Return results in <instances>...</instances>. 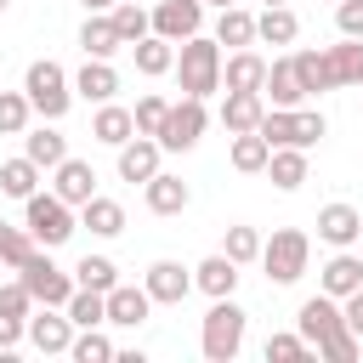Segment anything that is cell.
I'll list each match as a JSON object with an SVG mask.
<instances>
[{"instance_id": "28", "label": "cell", "mask_w": 363, "mask_h": 363, "mask_svg": "<svg viewBox=\"0 0 363 363\" xmlns=\"http://www.w3.org/2000/svg\"><path fill=\"white\" fill-rule=\"evenodd\" d=\"M329 79L335 85H363V40L340 34V45H329Z\"/></svg>"}, {"instance_id": "6", "label": "cell", "mask_w": 363, "mask_h": 363, "mask_svg": "<svg viewBox=\"0 0 363 363\" xmlns=\"http://www.w3.org/2000/svg\"><path fill=\"white\" fill-rule=\"evenodd\" d=\"M17 284L34 295V306H62V301L74 295V278L51 261V250H34V255L17 267Z\"/></svg>"}, {"instance_id": "34", "label": "cell", "mask_w": 363, "mask_h": 363, "mask_svg": "<svg viewBox=\"0 0 363 363\" xmlns=\"http://www.w3.org/2000/svg\"><path fill=\"white\" fill-rule=\"evenodd\" d=\"M108 17H113V34L125 40V51H130L142 34H153V23H147V11H142L136 0H113V6H108Z\"/></svg>"}, {"instance_id": "4", "label": "cell", "mask_w": 363, "mask_h": 363, "mask_svg": "<svg viewBox=\"0 0 363 363\" xmlns=\"http://www.w3.org/2000/svg\"><path fill=\"white\" fill-rule=\"evenodd\" d=\"M244 306L233 301V295H221L210 312H204V329H199V352L210 357V363H233L238 357V346H244Z\"/></svg>"}, {"instance_id": "9", "label": "cell", "mask_w": 363, "mask_h": 363, "mask_svg": "<svg viewBox=\"0 0 363 363\" xmlns=\"http://www.w3.org/2000/svg\"><path fill=\"white\" fill-rule=\"evenodd\" d=\"M295 329H301V340L318 352L329 335H340V329H346V318H340V301L318 289L312 301H301V312H295Z\"/></svg>"}, {"instance_id": "42", "label": "cell", "mask_w": 363, "mask_h": 363, "mask_svg": "<svg viewBox=\"0 0 363 363\" xmlns=\"http://www.w3.org/2000/svg\"><path fill=\"white\" fill-rule=\"evenodd\" d=\"M221 255H227V261H238V267H244V261H255V255H261V233H255V227H227Z\"/></svg>"}, {"instance_id": "29", "label": "cell", "mask_w": 363, "mask_h": 363, "mask_svg": "<svg viewBox=\"0 0 363 363\" xmlns=\"http://www.w3.org/2000/svg\"><path fill=\"white\" fill-rule=\"evenodd\" d=\"M216 45H255V17L244 11V6H221V17H216Z\"/></svg>"}, {"instance_id": "5", "label": "cell", "mask_w": 363, "mask_h": 363, "mask_svg": "<svg viewBox=\"0 0 363 363\" xmlns=\"http://www.w3.org/2000/svg\"><path fill=\"white\" fill-rule=\"evenodd\" d=\"M306 255H312V238L301 233V227H278L272 238H261V267H267V278L272 284H295L301 272H306Z\"/></svg>"}, {"instance_id": "38", "label": "cell", "mask_w": 363, "mask_h": 363, "mask_svg": "<svg viewBox=\"0 0 363 363\" xmlns=\"http://www.w3.org/2000/svg\"><path fill=\"white\" fill-rule=\"evenodd\" d=\"M74 284H79V289H102V295H108V289L119 284V267H113L108 255H85V261L74 267Z\"/></svg>"}, {"instance_id": "53", "label": "cell", "mask_w": 363, "mask_h": 363, "mask_svg": "<svg viewBox=\"0 0 363 363\" xmlns=\"http://www.w3.org/2000/svg\"><path fill=\"white\" fill-rule=\"evenodd\" d=\"M0 11H6V0H0Z\"/></svg>"}, {"instance_id": "10", "label": "cell", "mask_w": 363, "mask_h": 363, "mask_svg": "<svg viewBox=\"0 0 363 363\" xmlns=\"http://www.w3.org/2000/svg\"><path fill=\"white\" fill-rule=\"evenodd\" d=\"M142 289L153 295V306H182L187 289H193V267H182V261H153L147 278H142Z\"/></svg>"}, {"instance_id": "12", "label": "cell", "mask_w": 363, "mask_h": 363, "mask_svg": "<svg viewBox=\"0 0 363 363\" xmlns=\"http://www.w3.org/2000/svg\"><path fill=\"white\" fill-rule=\"evenodd\" d=\"M261 96H267V108H301V102H306V91H301V74H295V57H278V62H267Z\"/></svg>"}, {"instance_id": "25", "label": "cell", "mask_w": 363, "mask_h": 363, "mask_svg": "<svg viewBox=\"0 0 363 363\" xmlns=\"http://www.w3.org/2000/svg\"><path fill=\"white\" fill-rule=\"evenodd\" d=\"M267 176H272L278 193H295L306 182V147H272L267 153Z\"/></svg>"}, {"instance_id": "8", "label": "cell", "mask_w": 363, "mask_h": 363, "mask_svg": "<svg viewBox=\"0 0 363 363\" xmlns=\"http://www.w3.org/2000/svg\"><path fill=\"white\" fill-rule=\"evenodd\" d=\"M147 23H153V34H159V40L182 45V40L204 34V0H159V6L147 11Z\"/></svg>"}, {"instance_id": "15", "label": "cell", "mask_w": 363, "mask_h": 363, "mask_svg": "<svg viewBox=\"0 0 363 363\" xmlns=\"http://www.w3.org/2000/svg\"><path fill=\"white\" fill-rule=\"evenodd\" d=\"M261 79H267V57L261 51L238 45L233 57H221V91H261Z\"/></svg>"}, {"instance_id": "24", "label": "cell", "mask_w": 363, "mask_h": 363, "mask_svg": "<svg viewBox=\"0 0 363 363\" xmlns=\"http://www.w3.org/2000/svg\"><path fill=\"white\" fill-rule=\"evenodd\" d=\"M91 136H96V142H108V147H119V142H130V136H136V119H130V108H119V102H96V119H91Z\"/></svg>"}, {"instance_id": "49", "label": "cell", "mask_w": 363, "mask_h": 363, "mask_svg": "<svg viewBox=\"0 0 363 363\" xmlns=\"http://www.w3.org/2000/svg\"><path fill=\"white\" fill-rule=\"evenodd\" d=\"M23 329H28V318H6V312H0V352H11V346L23 340Z\"/></svg>"}, {"instance_id": "39", "label": "cell", "mask_w": 363, "mask_h": 363, "mask_svg": "<svg viewBox=\"0 0 363 363\" xmlns=\"http://www.w3.org/2000/svg\"><path fill=\"white\" fill-rule=\"evenodd\" d=\"M34 250H40V244H34V233H28V227H11V221H0V261H6V267H23Z\"/></svg>"}, {"instance_id": "46", "label": "cell", "mask_w": 363, "mask_h": 363, "mask_svg": "<svg viewBox=\"0 0 363 363\" xmlns=\"http://www.w3.org/2000/svg\"><path fill=\"white\" fill-rule=\"evenodd\" d=\"M335 28H340L346 40H363V0H340V6H335Z\"/></svg>"}, {"instance_id": "36", "label": "cell", "mask_w": 363, "mask_h": 363, "mask_svg": "<svg viewBox=\"0 0 363 363\" xmlns=\"http://www.w3.org/2000/svg\"><path fill=\"white\" fill-rule=\"evenodd\" d=\"M267 136L261 130H238L233 136V170H244V176H255V170H267Z\"/></svg>"}, {"instance_id": "47", "label": "cell", "mask_w": 363, "mask_h": 363, "mask_svg": "<svg viewBox=\"0 0 363 363\" xmlns=\"http://www.w3.org/2000/svg\"><path fill=\"white\" fill-rule=\"evenodd\" d=\"M0 312H6V318H28V312H34V295H28L23 284H6V289H0Z\"/></svg>"}, {"instance_id": "18", "label": "cell", "mask_w": 363, "mask_h": 363, "mask_svg": "<svg viewBox=\"0 0 363 363\" xmlns=\"http://www.w3.org/2000/svg\"><path fill=\"white\" fill-rule=\"evenodd\" d=\"M261 113H267V96L261 91H221V125H227V136L255 130Z\"/></svg>"}, {"instance_id": "27", "label": "cell", "mask_w": 363, "mask_h": 363, "mask_svg": "<svg viewBox=\"0 0 363 363\" xmlns=\"http://www.w3.org/2000/svg\"><path fill=\"white\" fill-rule=\"evenodd\" d=\"M130 57H136V74H147V79H159V74L176 68V45L159 40V34H142V40L130 45Z\"/></svg>"}, {"instance_id": "51", "label": "cell", "mask_w": 363, "mask_h": 363, "mask_svg": "<svg viewBox=\"0 0 363 363\" xmlns=\"http://www.w3.org/2000/svg\"><path fill=\"white\" fill-rule=\"evenodd\" d=\"M204 6H216V11H221V6H238V0H204Z\"/></svg>"}, {"instance_id": "45", "label": "cell", "mask_w": 363, "mask_h": 363, "mask_svg": "<svg viewBox=\"0 0 363 363\" xmlns=\"http://www.w3.org/2000/svg\"><path fill=\"white\" fill-rule=\"evenodd\" d=\"M318 357H329V363H352V357H357V335H352V329L329 335V340L318 346Z\"/></svg>"}, {"instance_id": "2", "label": "cell", "mask_w": 363, "mask_h": 363, "mask_svg": "<svg viewBox=\"0 0 363 363\" xmlns=\"http://www.w3.org/2000/svg\"><path fill=\"white\" fill-rule=\"evenodd\" d=\"M23 96H28V108H34L40 119H62V113L74 108V79L62 74V62L40 57V62H28V74H23Z\"/></svg>"}, {"instance_id": "40", "label": "cell", "mask_w": 363, "mask_h": 363, "mask_svg": "<svg viewBox=\"0 0 363 363\" xmlns=\"http://www.w3.org/2000/svg\"><path fill=\"white\" fill-rule=\"evenodd\" d=\"M28 96L23 91H0V136H23L28 130Z\"/></svg>"}, {"instance_id": "37", "label": "cell", "mask_w": 363, "mask_h": 363, "mask_svg": "<svg viewBox=\"0 0 363 363\" xmlns=\"http://www.w3.org/2000/svg\"><path fill=\"white\" fill-rule=\"evenodd\" d=\"M68 357H74V363H113V340L102 335V323H96V329H74Z\"/></svg>"}, {"instance_id": "22", "label": "cell", "mask_w": 363, "mask_h": 363, "mask_svg": "<svg viewBox=\"0 0 363 363\" xmlns=\"http://www.w3.org/2000/svg\"><path fill=\"white\" fill-rule=\"evenodd\" d=\"M79 227H91L96 238H119V233H125V204H119V199L91 193V199L79 204Z\"/></svg>"}, {"instance_id": "48", "label": "cell", "mask_w": 363, "mask_h": 363, "mask_svg": "<svg viewBox=\"0 0 363 363\" xmlns=\"http://www.w3.org/2000/svg\"><path fill=\"white\" fill-rule=\"evenodd\" d=\"M340 318H346V329L363 340V284H357L352 295H340Z\"/></svg>"}, {"instance_id": "20", "label": "cell", "mask_w": 363, "mask_h": 363, "mask_svg": "<svg viewBox=\"0 0 363 363\" xmlns=\"http://www.w3.org/2000/svg\"><path fill=\"white\" fill-rule=\"evenodd\" d=\"M357 284H363V261H357L352 250H335V255L323 261V272H318V289H323V295H335V301H340V295H352Z\"/></svg>"}, {"instance_id": "33", "label": "cell", "mask_w": 363, "mask_h": 363, "mask_svg": "<svg viewBox=\"0 0 363 363\" xmlns=\"http://www.w3.org/2000/svg\"><path fill=\"white\" fill-rule=\"evenodd\" d=\"M34 187H40V164H34L28 153H23V159H6V164H0V193H6V199H28Z\"/></svg>"}, {"instance_id": "32", "label": "cell", "mask_w": 363, "mask_h": 363, "mask_svg": "<svg viewBox=\"0 0 363 363\" xmlns=\"http://www.w3.org/2000/svg\"><path fill=\"white\" fill-rule=\"evenodd\" d=\"M289 57H295V74H301V91H306V96L335 91V79H329V51H289Z\"/></svg>"}, {"instance_id": "26", "label": "cell", "mask_w": 363, "mask_h": 363, "mask_svg": "<svg viewBox=\"0 0 363 363\" xmlns=\"http://www.w3.org/2000/svg\"><path fill=\"white\" fill-rule=\"evenodd\" d=\"M79 45H85V57H102V62H108L113 51H125V40L113 34V17H108V11H91V17H85Z\"/></svg>"}, {"instance_id": "43", "label": "cell", "mask_w": 363, "mask_h": 363, "mask_svg": "<svg viewBox=\"0 0 363 363\" xmlns=\"http://www.w3.org/2000/svg\"><path fill=\"white\" fill-rule=\"evenodd\" d=\"M301 357H312V346L301 340V329L295 335H267V363H301Z\"/></svg>"}, {"instance_id": "41", "label": "cell", "mask_w": 363, "mask_h": 363, "mask_svg": "<svg viewBox=\"0 0 363 363\" xmlns=\"http://www.w3.org/2000/svg\"><path fill=\"white\" fill-rule=\"evenodd\" d=\"M164 108H170V96H159V91H147V96H136V108H130V119H136V130H142V136H159V125H164Z\"/></svg>"}, {"instance_id": "16", "label": "cell", "mask_w": 363, "mask_h": 363, "mask_svg": "<svg viewBox=\"0 0 363 363\" xmlns=\"http://www.w3.org/2000/svg\"><path fill=\"white\" fill-rule=\"evenodd\" d=\"M142 199H147V210H153V216H182L193 193H187V182H182V176H170V170H153V176L142 182Z\"/></svg>"}, {"instance_id": "21", "label": "cell", "mask_w": 363, "mask_h": 363, "mask_svg": "<svg viewBox=\"0 0 363 363\" xmlns=\"http://www.w3.org/2000/svg\"><path fill=\"white\" fill-rule=\"evenodd\" d=\"M113 91H119V74H113V62H102V57H85V68L74 74V96H85V102H113Z\"/></svg>"}, {"instance_id": "30", "label": "cell", "mask_w": 363, "mask_h": 363, "mask_svg": "<svg viewBox=\"0 0 363 363\" xmlns=\"http://www.w3.org/2000/svg\"><path fill=\"white\" fill-rule=\"evenodd\" d=\"M295 34H301V23L289 6H267L255 17V40H267V45H295Z\"/></svg>"}, {"instance_id": "3", "label": "cell", "mask_w": 363, "mask_h": 363, "mask_svg": "<svg viewBox=\"0 0 363 363\" xmlns=\"http://www.w3.org/2000/svg\"><path fill=\"white\" fill-rule=\"evenodd\" d=\"M23 227L34 233V244L40 250H57V244H68L74 238V227H79V216H74V204H62L57 193H28L23 199Z\"/></svg>"}, {"instance_id": "19", "label": "cell", "mask_w": 363, "mask_h": 363, "mask_svg": "<svg viewBox=\"0 0 363 363\" xmlns=\"http://www.w3.org/2000/svg\"><path fill=\"white\" fill-rule=\"evenodd\" d=\"M159 153H164V147H159L153 136H142V130H136L130 142H119V182H147V176L159 170Z\"/></svg>"}, {"instance_id": "23", "label": "cell", "mask_w": 363, "mask_h": 363, "mask_svg": "<svg viewBox=\"0 0 363 363\" xmlns=\"http://www.w3.org/2000/svg\"><path fill=\"white\" fill-rule=\"evenodd\" d=\"M193 289H204L210 301L233 295V289H238V261H227V255H204V261L193 267Z\"/></svg>"}, {"instance_id": "44", "label": "cell", "mask_w": 363, "mask_h": 363, "mask_svg": "<svg viewBox=\"0 0 363 363\" xmlns=\"http://www.w3.org/2000/svg\"><path fill=\"white\" fill-rule=\"evenodd\" d=\"M323 130H329V125H323V113H318V108H295V147H312Z\"/></svg>"}, {"instance_id": "50", "label": "cell", "mask_w": 363, "mask_h": 363, "mask_svg": "<svg viewBox=\"0 0 363 363\" xmlns=\"http://www.w3.org/2000/svg\"><path fill=\"white\" fill-rule=\"evenodd\" d=\"M79 6H85V11H108L113 0H79Z\"/></svg>"}, {"instance_id": "31", "label": "cell", "mask_w": 363, "mask_h": 363, "mask_svg": "<svg viewBox=\"0 0 363 363\" xmlns=\"http://www.w3.org/2000/svg\"><path fill=\"white\" fill-rule=\"evenodd\" d=\"M62 312H68V323H74V329H96V323H108L102 289H79V284H74V295L62 301Z\"/></svg>"}, {"instance_id": "52", "label": "cell", "mask_w": 363, "mask_h": 363, "mask_svg": "<svg viewBox=\"0 0 363 363\" xmlns=\"http://www.w3.org/2000/svg\"><path fill=\"white\" fill-rule=\"evenodd\" d=\"M261 6H289V0H261Z\"/></svg>"}, {"instance_id": "11", "label": "cell", "mask_w": 363, "mask_h": 363, "mask_svg": "<svg viewBox=\"0 0 363 363\" xmlns=\"http://www.w3.org/2000/svg\"><path fill=\"white\" fill-rule=\"evenodd\" d=\"M102 306H108V323H119V329H142L147 312H153V295L136 289V284H113V289L102 295Z\"/></svg>"}, {"instance_id": "7", "label": "cell", "mask_w": 363, "mask_h": 363, "mask_svg": "<svg viewBox=\"0 0 363 363\" xmlns=\"http://www.w3.org/2000/svg\"><path fill=\"white\" fill-rule=\"evenodd\" d=\"M204 125H210L204 102H199V96H182V102H170V108H164V125H159V136H153V142H159L164 153H187V147H199Z\"/></svg>"}, {"instance_id": "1", "label": "cell", "mask_w": 363, "mask_h": 363, "mask_svg": "<svg viewBox=\"0 0 363 363\" xmlns=\"http://www.w3.org/2000/svg\"><path fill=\"white\" fill-rule=\"evenodd\" d=\"M176 79H182V96H199V102H210V96L221 91V45H216V34L182 40V51H176Z\"/></svg>"}, {"instance_id": "14", "label": "cell", "mask_w": 363, "mask_h": 363, "mask_svg": "<svg viewBox=\"0 0 363 363\" xmlns=\"http://www.w3.org/2000/svg\"><path fill=\"white\" fill-rule=\"evenodd\" d=\"M318 238L335 244V250H352V244L363 238V216H357V204H323V210H318Z\"/></svg>"}, {"instance_id": "13", "label": "cell", "mask_w": 363, "mask_h": 363, "mask_svg": "<svg viewBox=\"0 0 363 363\" xmlns=\"http://www.w3.org/2000/svg\"><path fill=\"white\" fill-rule=\"evenodd\" d=\"M51 193L79 210V204L96 193V170H91L85 159H62V164H51Z\"/></svg>"}, {"instance_id": "17", "label": "cell", "mask_w": 363, "mask_h": 363, "mask_svg": "<svg viewBox=\"0 0 363 363\" xmlns=\"http://www.w3.org/2000/svg\"><path fill=\"white\" fill-rule=\"evenodd\" d=\"M28 340H34V352H68V340H74V323H68V312H28V329H23Z\"/></svg>"}, {"instance_id": "35", "label": "cell", "mask_w": 363, "mask_h": 363, "mask_svg": "<svg viewBox=\"0 0 363 363\" xmlns=\"http://www.w3.org/2000/svg\"><path fill=\"white\" fill-rule=\"evenodd\" d=\"M23 153H28L40 170H51V164H62V159H68V142H62L57 130H45V125H40V130H28V136H23Z\"/></svg>"}]
</instances>
